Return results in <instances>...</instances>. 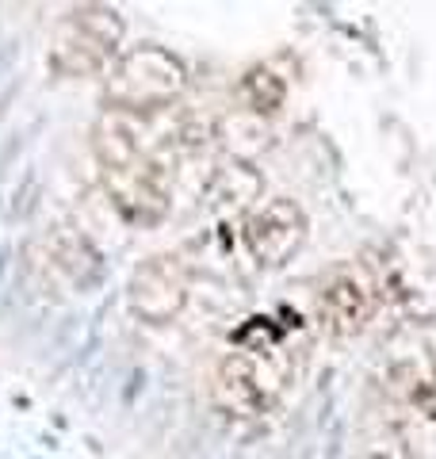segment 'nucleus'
Returning <instances> with one entry per match:
<instances>
[{
  "mask_svg": "<svg viewBox=\"0 0 436 459\" xmlns=\"http://www.w3.org/2000/svg\"><path fill=\"white\" fill-rule=\"evenodd\" d=\"M245 238H249V249L260 256V261L280 264L283 256L299 246V238H302V214L291 207V204H272V207L257 211L253 219H249Z\"/></svg>",
  "mask_w": 436,
  "mask_h": 459,
  "instance_id": "obj_1",
  "label": "nucleus"
},
{
  "mask_svg": "<svg viewBox=\"0 0 436 459\" xmlns=\"http://www.w3.org/2000/svg\"><path fill=\"white\" fill-rule=\"evenodd\" d=\"M153 295H161V314H172L180 307V299H184V283H180L177 272H172L169 256H161L157 264L138 272V280H135V307L142 314L153 307Z\"/></svg>",
  "mask_w": 436,
  "mask_h": 459,
  "instance_id": "obj_2",
  "label": "nucleus"
}]
</instances>
